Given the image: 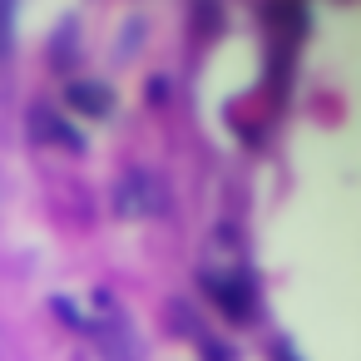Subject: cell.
<instances>
[{"label": "cell", "instance_id": "obj_2", "mask_svg": "<svg viewBox=\"0 0 361 361\" xmlns=\"http://www.w3.org/2000/svg\"><path fill=\"white\" fill-rule=\"evenodd\" d=\"M65 99H70L80 114H90V119H104V114H109V104H114V99H109V90H104V85H94V80H75V85L65 90Z\"/></svg>", "mask_w": 361, "mask_h": 361}, {"label": "cell", "instance_id": "obj_4", "mask_svg": "<svg viewBox=\"0 0 361 361\" xmlns=\"http://www.w3.org/2000/svg\"><path fill=\"white\" fill-rule=\"evenodd\" d=\"M208 292L223 302V312L228 317H247L252 312V302H247V287L238 292V282H223V277H208Z\"/></svg>", "mask_w": 361, "mask_h": 361}, {"label": "cell", "instance_id": "obj_5", "mask_svg": "<svg viewBox=\"0 0 361 361\" xmlns=\"http://www.w3.org/2000/svg\"><path fill=\"white\" fill-rule=\"evenodd\" d=\"M149 99H154V104L169 99V80H149Z\"/></svg>", "mask_w": 361, "mask_h": 361}, {"label": "cell", "instance_id": "obj_3", "mask_svg": "<svg viewBox=\"0 0 361 361\" xmlns=\"http://www.w3.org/2000/svg\"><path fill=\"white\" fill-rule=\"evenodd\" d=\"M30 129H35V139H45V144H65V149H85V139H80V134H70V129L60 124V114H50L45 104H35V109H30Z\"/></svg>", "mask_w": 361, "mask_h": 361}, {"label": "cell", "instance_id": "obj_1", "mask_svg": "<svg viewBox=\"0 0 361 361\" xmlns=\"http://www.w3.org/2000/svg\"><path fill=\"white\" fill-rule=\"evenodd\" d=\"M114 203H119V213H129V218H144V213H169V188H164L149 169H134L129 178H119Z\"/></svg>", "mask_w": 361, "mask_h": 361}]
</instances>
